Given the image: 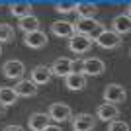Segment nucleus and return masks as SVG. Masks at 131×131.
Segmentation results:
<instances>
[{
    "label": "nucleus",
    "instance_id": "1",
    "mask_svg": "<svg viewBox=\"0 0 131 131\" xmlns=\"http://www.w3.org/2000/svg\"><path fill=\"white\" fill-rule=\"evenodd\" d=\"M72 27H74V33L78 35H86V37H92L94 33L102 31V22L96 20V18H78L77 22H72Z\"/></svg>",
    "mask_w": 131,
    "mask_h": 131
},
{
    "label": "nucleus",
    "instance_id": "2",
    "mask_svg": "<svg viewBox=\"0 0 131 131\" xmlns=\"http://www.w3.org/2000/svg\"><path fill=\"white\" fill-rule=\"evenodd\" d=\"M92 41L98 45V47L106 49V51H112V49L121 47V37L117 35V33H114L112 29H102V31H98Z\"/></svg>",
    "mask_w": 131,
    "mask_h": 131
},
{
    "label": "nucleus",
    "instance_id": "3",
    "mask_svg": "<svg viewBox=\"0 0 131 131\" xmlns=\"http://www.w3.org/2000/svg\"><path fill=\"white\" fill-rule=\"evenodd\" d=\"M127 100V90L117 82H112L104 88V102L112 106H119Z\"/></svg>",
    "mask_w": 131,
    "mask_h": 131
},
{
    "label": "nucleus",
    "instance_id": "4",
    "mask_svg": "<svg viewBox=\"0 0 131 131\" xmlns=\"http://www.w3.org/2000/svg\"><path fill=\"white\" fill-rule=\"evenodd\" d=\"M47 115H49V119H53L55 123H65V121H69L72 117V110H71V106L57 102V104H51L49 106Z\"/></svg>",
    "mask_w": 131,
    "mask_h": 131
},
{
    "label": "nucleus",
    "instance_id": "5",
    "mask_svg": "<svg viewBox=\"0 0 131 131\" xmlns=\"http://www.w3.org/2000/svg\"><path fill=\"white\" fill-rule=\"evenodd\" d=\"M92 37H86V35H78L74 33L71 39H69V51H72L74 55H84L92 49Z\"/></svg>",
    "mask_w": 131,
    "mask_h": 131
},
{
    "label": "nucleus",
    "instance_id": "6",
    "mask_svg": "<svg viewBox=\"0 0 131 131\" xmlns=\"http://www.w3.org/2000/svg\"><path fill=\"white\" fill-rule=\"evenodd\" d=\"M96 123H98V119L92 114H77L72 115V121H71L72 131H92L96 127Z\"/></svg>",
    "mask_w": 131,
    "mask_h": 131
},
{
    "label": "nucleus",
    "instance_id": "7",
    "mask_svg": "<svg viewBox=\"0 0 131 131\" xmlns=\"http://www.w3.org/2000/svg\"><path fill=\"white\" fill-rule=\"evenodd\" d=\"M2 72H4V77L10 78V80H22L24 72H26V65L18 59H10L2 65Z\"/></svg>",
    "mask_w": 131,
    "mask_h": 131
},
{
    "label": "nucleus",
    "instance_id": "8",
    "mask_svg": "<svg viewBox=\"0 0 131 131\" xmlns=\"http://www.w3.org/2000/svg\"><path fill=\"white\" fill-rule=\"evenodd\" d=\"M106 71V63L98 57H88L82 61V74L84 77H100Z\"/></svg>",
    "mask_w": 131,
    "mask_h": 131
},
{
    "label": "nucleus",
    "instance_id": "9",
    "mask_svg": "<svg viewBox=\"0 0 131 131\" xmlns=\"http://www.w3.org/2000/svg\"><path fill=\"white\" fill-rule=\"evenodd\" d=\"M51 33L59 39H71L74 35L72 22H69V20H57V22H53L51 24Z\"/></svg>",
    "mask_w": 131,
    "mask_h": 131
},
{
    "label": "nucleus",
    "instance_id": "10",
    "mask_svg": "<svg viewBox=\"0 0 131 131\" xmlns=\"http://www.w3.org/2000/svg\"><path fill=\"white\" fill-rule=\"evenodd\" d=\"M51 69L47 65H37V67H33L31 72H29V80L35 84V86H43V84H49L51 80Z\"/></svg>",
    "mask_w": 131,
    "mask_h": 131
},
{
    "label": "nucleus",
    "instance_id": "11",
    "mask_svg": "<svg viewBox=\"0 0 131 131\" xmlns=\"http://www.w3.org/2000/svg\"><path fill=\"white\" fill-rule=\"evenodd\" d=\"M47 33L41 31V29H37V31H31V33H26V37H24V43H26V47H29V49H43L45 45H47Z\"/></svg>",
    "mask_w": 131,
    "mask_h": 131
},
{
    "label": "nucleus",
    "instance_id": "12",
    "mask_svg": "<svg viewBox=\"0 0 131 131\" xmlns=\"http://www.w3.org/2000/svg\"><path fill=\"white\" fill-rule=\"evenodd\" d=\"M71 67H72V61L69 59V57H61V59L53 61V65H51L49 69H51V74H55V77H59V78H65L72 72Z\"/></svg>",
    "mask_w": 131,
    "mask_h": 131
},
{
    "label": "nucleus",
    "instance_id": "13",
    "mask_svg": "<svg viewBox=\"0 0 131 131\" xmlns=\"http://www.w3.org/2000/svg\"><path fill=\"white\" fill-rule=\"evenodd\" d=\"M14 92L18 94V98H33V96H37V86L29 78H22L16 82Z\"/></svg>",
    "mask_w": 131,
    "mask_h": 131
},
{
    "label": "nucleus",
    "instance_id": "14",
    "mask_svg": "<svg viewBox=\"0 0 131 131\" xmlns=\"http://www.w3.org/2000/svg\"><path fill=\"white\" fill-rule=\"evenodd\" d=\"M117 117H119V108H117V106L102 104V106H98V110H96V119H100V121L110 123V121L117 119Z\"/></svg>",
    "mask_w": 131,
    "mask_h": 131
},
{
    "label": "nucleus",
    "instance_id": "15",
    "mask_svg": "<svg viewBox=\"0 0 131 131\" xmlns=\"http://www.w3.org/2000/svg\"><path fill=\"white\" fill-rule=\"evenodd\" d=\"M112 31L117 33L119 37L127 35L131 31V18H127L125 14H119V16H115L112 20Z\"/></svg>",
    "mask_w": 131,
    "mask_h": 131
},
{
    "label": "nucleus",
    "instance_id": "16",
    "mask_svg": "<svg viewBox=\"0 0 131 131\" xmlns=\"http://www.w3.org/2000/svg\"><path fill=\"white\" fill-rule=\"evenodd\" d=\"M49 115L43 114V112H33L29 117H27V127L31 131H43L45 127L49 125Z\"/></svg>",
    "mask_w": 131,
    "mask_h": 131
},
{
    "label": "nucleus",
    "instance_id": "17",
    "mask_svg": "<svg viewBox=\"0 0 131 131\" xmlns=\"http://www.w3.org/2000/svg\"><path fill=\"white\" fill-rule=\"evenodd\" d=\"M10 14L16 16L18 20H22V18H26V16H31L33 14V4H29V2H14V4H10Z\"/></svg>",
    "mask_w": 131,
    "mask_h": 131
},
{
    "label": "nucleus",
    "instance_id": "18",
    "mask_svg": "<svg viewBox=\"0 0 131 131\" xmlns=\"http://www.w3.org/2000/svg\"><path fill=\"white\" fill-rule=\"evenodd\" d=\"M65 86L69 90H84L86 88V77L84 74H77V72H71L69 77H65Z\"/></svg>",
    "mask_w": 131,
    "mask_h": 131
},
{
    "label": "nucleus",
    "instance_id": "19",
    "mask_svg": "<svg viewBox=\"0 0 131 131\" xmlns=\"http://www.w3.org/2000/svg\"><path fill=\"white\" fill-rule=\"evenodd\" d=\"M74 12L78 14V18H94L98 14V6L92 2H78Z\"/></svg>",
    "mask_w": 131,
    "mask_h": 131
},
{
    "label": "nucleus",
    "instance_id": "20",
    "mask_svg": "<svg viewBox=\"0 0 131 131\" xmlns=\"http://www.w3.org/2000/svg\"><path fill=\"white\" fill-rule=\"evenodd\" d=\"M20 29H22L24 33H31V31H37L39 29V18L37 16H26V18H22L20 20Z\"/></svg>",
    "mask_w": 131,
    "mask_h": 131
},
{
    "label": "nucleus",
    "instance_id": "21",
    "mask_svg": "<svg viewBox=\"0 0 131 131\" xmlns=\"http://www.w3.org/2000/svg\"><path fill=\"white\" fill-rule=\"evenodd\" d=\"M18 102V94L14 92V88H8V86H2L0 88V104L8 108V106H14Z\"/></svg>",
    "mask_w": 131,
    "mask_h": 131
},
{
    "label": "nucleus",
    "instance_id": "22",
    "mask_svg": "<svg viewBox=\"0 0 131 131\" xmlns=\"http://www.w3.org/2000/svg\"><path fill=\"white\" fill-rule=\"evenodd\" d=\"M14 35H16V31H14V27H12L10 24H0V43L12 41Z\"/></svg>",
    "mask_w": 131,
    "mask_h": 131
},
{
    "label": "nucleus",
    "instance_id": "23",
    "mask_svg": "<svg viewBox=\"0 0 131 131\" xmlns=\"http://www.w3.org/2000/svg\"><path fill=\"white\" fill-rule=\"evenodd\" d=\"M74 8H77L74 2H59L55 6V12H59V14H71V12H74Z\"/></svg>",
    "mask_w": 131,
    "mask_h": 131
},
{
    "label": "nucleus",
    "instance_id": "24",
    "mask_svg": "<svg viewBox=\"0 0 131 131\" xmlns=\"http://www.w3.org/2000/svg\"><path fill=\"white\" fill-rule=\"evenodd\" d=\"M108 131H129V125H127V121H121V119H114V121H110V125H108Z\"/></svg>",
    "mask_w": 131,
    "mask_h": 131
},
{
    "label": "nucleus",
    "instance_id": "25",
    "mask_svg": "<svg viewBox=\"0 0 131 131\" xmlns=\"http://www.w3.org/2000/svg\"><path fill=\"white\" fill-rule=\"evenodd\" d=\"M72 72H77V74H82V61H72Z\"/></svg>",
    "mask_w": 131,
    "mask_h": 131
},
{
    "label": "nucleus",
    "instance_id": "26",
    "mask_svg": "<svg viewBox=\"0 0 131 131\" xmlns=\"http://www.w3.org/2000/svg\"><path fill=\"white\" fill-rule=\"evenodd\" d=\"M4 131H26V129H24L22 125H6Z\"/></svg>",
    "mask_w": 131,
    "mask_h": 131
},
{
    "label": "nucleus",
    "instance_id": "27",
    "mask_svg": "<svg viewBox=\"0 0 131 131\" xmlns=\"http://www.w3.org/2000/svg\"><path fill=\"white\" fill-rule=\"evenodd\" d=\"M43 131H63V129H61V127H59V125H51V123H49V125L45 127V129H43Z\"/></svg>",
    "mask_w": 131,
    "mask_h": 131
},
{
    "label": "nucleus",
    "instance_id": "28",
    "mask_svg": "<svg viewBox=\"0 0 131 131\" xmlns=\"http://www.w3.org/2000/svg\"><path fill=\"white\" fill-rule=\"evenodd\" d=\"M4 114H6V108H4L2 104H0V115H4Z\"/></svg>",
    "mask_w": 131,
    "mask_h": 131
},
{
    "label": "nucleus",
    "instance_id": "29",
    "mask_svg": "<svg viewBox=\"0 0 131 131\" xmlns=\"http://www.w3.org/2000/svg\"><path fill=\"white\" fill-rule=\"evenodd\" d=\"M0 55H2V47H0Z\"/></svg>",
    "mask_w": 131,
    "mask_h": 131
}]
</instances>
